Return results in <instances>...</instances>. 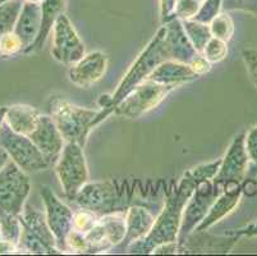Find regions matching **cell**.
<instances>
[{"instance_id":"obj_1","label":"cell","mask_w":257,"mask_h":256,"mask_svg":"<svg viewBox=\"0 0 257 256\" xmlns=\"http://www.w3.org/2000/svg\"><path fill=\"white\" fill-rule=\"evenodd\" d=\"M197 182L188 172L182 176L178 186L168 197L164 209L156 218L153 229L144 239L133 242L125 248L128 253H153L158 246L178 241L182 217L187 203L192 196Z\"/></svg>"},{"instance_id":"obj_2","label":"cell","mask_w":257,"mask_h":256,"mask_svg":"<svg viewBox=\"0 0 257 256\" xmlns=\"http://www.w3.org/2000/svg\"><path fill=\"white\" fill-rule=\"evenodd\" d=\"M31 192L29 173L13 161L0 170V232L11 242L18 243L21 234L20 215Z\"/></svg>"},{"instance_id":"obj_3","label":"cell","mask_w":257,"mask_h":256,"mask_svg":"<svg viewBox=\"0 0 257 256\" xmlns=\"http://www.w3.org/2000/svg\"><path fill=\"white\" fill-rule=\"evenodd\" d=\"M164 34L165 27L163 26V27L156 32L155 36L151 39V41L147 44L146 48L141 51V54H140L139 58L135 60V63L131 65V68L128 69L127 73H125V76L123 77L120 83L118 84L116 90L110 95L109 107H107L106 109L100 110L97 117L95 118V121L92 122V128L99 126L104 119H106L110 114H113L119 103H120L133 89L137 88L140 83L146 81V79L149 78V76L153 73V70L155 69L159 64H161V63L165 62V60H169V56H168L167 50H165L164 48Z\"/></svg>"},{"instance_id":"obj_4","label":"cell","mask_w":257,"mask_h":256,"mask_svg":"<svg viewBox=\"0 0 257 256\" xmlns=\"http://www.w3.org/2000/svg\"><path fill=\"white\" fill-rule=\"evenodd\" d=\"M99 112L78 107L60 98H51L49 102V116L55 122L65 142H76L83 147Z\"/></svg>"},{"instance_id":"obj_5","label":"cell","mask_w":257,"mask_h":256,"mask_svg":"<svg viewBox=\"0 0 257 256\" xmlns=\"http://www.w3.org/2000/svg\"><path fill=\"white\" fill-rule=\"evenodd\" d=\"M21 234L17 252L25 253H62L46 222L45 214L26 204L20 215Z\"/></svg>"},{"instance_id":"obj_6","label":"cell","mask_w":257,"mask_h":256,"mask_svg":"<svg viewBox=\"0 0 257 256\" xmlns=\"http://www.w3.org/2000/svg\"><path fill=\"white\" fill-rule=\"evenodd\" d=\"M55 173L64 195L71 200L90 180L83 146L76 142H65L55 163Z\"/></svg>"},{"instance_id":"obj_7","label":"cell","mask_w":257,"mask_h":256,"mask_svg":"<svg viewBox=\"0 0 257 256\" xmlns=\"http://www.w3.org/2000/svg\"><path fill=\"white\" fill-rule=\"evenodd\" d=\"M0 146L6 149L13 163L29 175L44 170L51 164L29 136L15 132L6 122L0 128Z\"/></svg>"},{"instance_id":"obj_8","label":"cell","mask_w":257,"mask_h":256,"mask_svg":"<svg viewBox=\"0 0 257 256\" xmlns=\"http://www.w3.org/2000/svg\"><path fill=\"white\" fill-rule=\"evenodd\" d=\"M177 86L161 84L158 82L146 79L133 89L118 104L114 114L121 118L136 119L155 109Z\"/></svg>"},{"instance_id":"obj_9","label":"cell","mask_w":257,"mask_h":256,"mask_svg":"<svg viewBox=\"0 0 257 256\" xmlns=\"http://www.w3.org/2000/svg\"><path fill=\"white\" fill-rule=\"evenodd\" d=\"M74 203L99 217L115 211H127L118 189L111 181H88L74 197Z\"/></svg>"},{"instance_id":"obj_10","label":"cell","mask_w":257,"mask_h":256,"mask_svg":"<svg viewBox=\"0 0 257 256\" xmlns=\"http://www.w3.org/2000/svg\"><path fill=\"white\" fill-rule=\"evenodd\" d=\"M221 186L214 183L212 180L198 182L193 191L192 196L187 203L182 217L181 229H179L178 242L179 246L193 233L201 220L204 219L210 206L215 201V199L220 195Z\"/></svg>"},{"instance_id":"obj_11","label":"cell","mask_w":257,"mask_h":256,"mask_svg":"<svg viewBox=\"0 0 257 256\" xmlns=\"http://www.w3.org/2000/svg\"><path fill=\"white\" fill-rule=\"evenodd\" d=\"M41 197L45 205V217L51 232H53L57 246L60 252H67V238L73 229L74 213L67 204L63 203L53 190L48 186L41 187Z\"/></svg>"},{"instance_id":"obj_12","label":"cell","mask_w":257,"mask_h":256,"mask_svg":"<svg viewBox=\"0 0 257 256\" xmlns=\"http://www.w3.org/2000/svg\"><path fill=\"white\" fill-rule=\"evenodd\" d=\"M85 45L67 14H60L53 27L51 55L65 65H72L85 55Z\"/></svg>"},{"instance_id":"obj_13","label":"cell","mask_w":257,"mask_h":256,"mask_svg":"<svg viewBox=\"0 0 257 256\" xmlns=\"http://www.w3.org/2000/svg\"><path fill=\"white\" fill-rule=\"evenodd\" d=\"M249 158L246 150V133H239L233 138L229 145L224 158H221V165L218 175L214 178V183L221 186L229 181L243 182L248 172Z\"/></svg>"},{"instance_id":"obj_14","label":"cell","mask_w":257,"mask_h":256,"mask_svg":"<svg viewBox=\"0 0 257 256\" xmlns=\"http://www.w3.org/2000/svg\"><path fill=\"white\" fill-rule=\"evenodd\" d=\"M242 194V182L229 181V182L223 183L220 195L215 199L204 219L201 220L200 224L196 227L195 232L207 231L209 228H211L212 225H215L226 215L230 214L239 203Z\"/></svg>"},{"instance_id":"obj_15","label":"cell","mask_w":257,"mask_h":256,"mask_svg":"<svg viewBox=\"0 0 257 256\" xmlns=\"http://www.w3.org/2000/svg\"><path fill=\"white\" fill-rule=\"evenodd\" d=\"M107 68V56L101 51H92L71 65L68 72L69 81L82 89L99 82L104 77Z\"/></svg>"},{"instance_id":"obj_16","label":"cell","mask_w":257,"mask_h":256,"mask_svg":"<svg viewBox=\"0 0 257 256\" xmlns=\"http://www.w3.org/2000/svg\"><path fill=\"white\" fill-rule=\"evenodd\" d=\"M163 26L165 27L164 48L169 59L189 64L198 53L193 48L192 42L189 41L182 21L173 17Z\"/></svg>"},{"instance_id":"obj_17","label":"cell","mask_w":257,"mask_h":256,"mask_svg":"<svg viewBox=\"0 0 257 256\" xmlns=\"http://www.w3.org/2000/svg\"><path fill=\"white\" fill-rule=\"evenodd\" d=\"M29 137L50 161L59 158L65 145L64 137L50 116H40L37 127Z\"/></svg>"},{"instance_id":"obj_18","label":"cell","mask_w":257,"mask_h":256,"mask_svg":"<svg viewBox=\"0 0 257 256\" xmlns=\"http://www.w3.org/2000/svg\"><path fill=\"white\" fill-rule=\"evenodd\" d=\"M156 218L151 214L144 206H131L125 211V232L124 239L121 241L120 245L114 248H121L125 250L133 242L141 241L147 234L150 233L155 224Z\"/></svg>"},{"instance_id":"obj_19","label":"cell","mask_w":257,"mask_h":256,"mask_svg":"<svg viewBox=\"0 0 257 256\" xmlns=\"http://www.w3.org/2000/svg\"><path fill=\"white\" fill-rule=\"evenodd\" d=\"M40 27H41V4L25 2L13 30V32L22 42L25 50H27L37 39Z\"/></svg>"},{"instance_id":"obj_20","label":"cell","mask_w":257,"mask_h":256,"mask_svg":"<svg viewBox=\"0 0 257 256\" xmlns=\"http://www.w3.org/2000/svg\"><path fill=\"white\" fill-rule=\"evenodd\" d=\"M197 78L198 76L193 72L191 65L169 59L159 64L147 79L161 84H172V86L178 88L181 84L195 81Z\"/></svg>"},{"instance_id":"obj_21","label":"cell","mask_w":257,"mask_h":256,"mask_svg":"<svg viewBox=\"0 0 257 256\" xmlns=\"http://www.w3.org/2000/svg\"><path fill=\"white\" fill-rule=\"evenodd\" d=\"M65 4H67V0H43L41 2V27H40L39 36L35 40L34 44L27 50H25L26 54L43 50L49 35L53 31L54 25L60 14L64 12Z\"/></svg>"},{"instance_id":"obj_22","label":"cell","mask_w":257,"mask_h":256,"mask_svg":"<svg viewBox=\"0 0 257 256\" xmlns=\"http://www.w3.org/2000/svg\"><path fill=\"white\" fill-rule=\"evenodd\" d=\"M40 116L41 114L34 107L25 104H16L12 105V107H7L4 122L15 132L30 136L37 127Z\"/></svg>"},{"instance_id":"obj_23","label":"cell","mask_w":257,"mask_h":256,"mask_svg":"<svg viewBox=\"0 0 257 256\" xmlns=\"http://www.w3.org/2000/svg\"><path fill=\"white\" fill-rule=\"evenodd\" d=\"M104 231L105 238L111 246V248L120 245L124 239L127 225H125V211H115L110 214L102 215L99 219Z\"/></svg>"},{"instance_id":"obj_24","label":"cell","mask_w":257,"mask_h":256,"mask_svg":"<svg viewBox=\"0 0 257 256\" xmlns=\"http://www.w3.org/2000/svg\"><path fill=\"white\" fill-rule=\"evenodd\" d=\"M182 23H183L184 31H186L189 41L192 42L193 48L196 49L197 53L202 54L206 44L212 37L211 31H210V26L195 20L182 21Z\"/></svg>"},{"instance_id":"obj_25","label":"cell","mask_w":257,"mask_h":256,"mask_svg":"<svg viewBox=\"0 0 257 256\" xmlns=\"http://www.w3.org/2000/svg\"><path fill=\"white\" fill-rule=\"evenodd\" d=\"M23 3V0H12L0 7V39L4 35L13 32Z\"/></svg>"},{"instance_id":"obj_26","label":"cell","mask_w":257,"mask_h":256,"mask_svg":"<svg viewBox=\"0 0 257 256\" xmlns=\"http://www.w3.org/2000/svg\"><path fill=\"white\" fill-rule=\"evenodd\" d=\"M209 26L212 36L218 37L225 42L230 41L233 35H234V22L226 12H220L209 23Z\"/></svg>"},{"instance_id":"obj_27","label":"cell","mask_w":257,"mask_h":256,"mask_svg":"<svg viewBox=\"0 0 257 256\" xmlns=\"http://www.w3.org/2000/svg\"><path fill=\"white\" fill-rule=\"evenodd\" d=\"M202 55L209 60L211 64L214 63H219L224 60L228 55V42L223 41V40L218 39V37L212 36L209 40V42L205 46Z\"/></svg>"},{"instance_id":"obj_28","label":"cell","mask_w":257,"mask_h":256,"mask_svg":"<svg viewBox=\"0 0 257 256\" xmlns=\"http://www.w3.org/2000/svg\"><path fill=\"white\" fill-rule=\"evenodd\" d=\"M100 217L87 209L81 208L77 213H74L73 217V229L81 232V233H87L90 229H92L99 222Z\"/></svg>"},{"instance_id":"obj_29","label":"cell","mask_w":257,"mask_h":256,"mask_svg":"<svg viewBox=\"0 0 257 256\" xmlns=\"http://www.w3.org/2000/svg\"><path fill=\"white\" fill-rule=\"evenodd\" d=\"M221 165V159H218V160L210 161V163H204L200 164L197 166H193L187 172L195 178L196 182H202V181L207 180H214L218 175L219 169H220Z\"/></svg>"},{"instance_id":"obj_30","label":"cell","mask_w":257,"mask_h":256,"mask_svg":"<svg viewBox=\"0 0 257 256\" xmlns=\"http://www.w3.org/2000/svg\"><path fill=\"white\" fill-rule=\"evenodd\" d=\"M221 3L223 0H204L201 4L200 11L193 20L209 25L221 12Z\"/></svg>"},{"instance_id":"obj_31","label":"cell","mask_w":257,"mask_h":256,"mask_svg":"<svg viewBox=\"0 0 257 256\" xmlns=\"http://www.w3.org/2000/svg\"><path fill=\"white\" fill-rule=\"evenodd\" d=\"M201 4V0H178L174 9V17L181 21L193 20L200 11Z\"/></svg>"},{"instance_id":"obj_32","label":"cell","mask_w":257,"mask_h":256,"mask_svg":"<svg viewBox=\"0 0 257 256\" xmlns=\"http://www.w3.org/2000/svg\"><path fill=\"white\" fill-rule=\"evenodd\" d=\"M22 42L15 32H9L0 39V55L12 56L23 51Z\"/></svg>"},{"instance_id":"obj_33","label":"cell","mask_w":257,"mask_h":256,"mask_svg":"<svg viewBox=\"0 0 257 256\" xmlns=\"http://www.w3.org/2000/svg\"><path fill=\"white\" fill-rule=\"evenodd\" d=\"M243 11L257 17V0H223L221 12Z\"/></svg>"},{"instance_id":"obj_34","label":"cell","mask_w":257,"mask_h":256,"mask_svg":"<svg viewBox=\"0 0 257 256\" xmlns=\"http://www.w3.org/2000/svg\"><path fill=\"white\" fill-rule=\"evenodd\" d=\"M67 247H68V251H72V252L88 253V245L85 234L76 229H72L69 233L67 238Z\"/></svg>"},{"instance_id":"obj_35","label":"cell","mask_w":257,"mask_h":256,"mask_svg":"<svg viewBox=\"0 0 257 256\" xmlns=\"http://www.w3.org/2000/svg\"><path fill=\"white\" fill-rule=\"evenodd\" d=\"M242 58L244 60L248 74L257 89V50L256 49H246L242 51Z\"/></svg>"},{"instance_id":"obj_36","label":"cell","mask_w":257,"mask_h":256,"mask_svg":"<svg viewBox=\"0 0 257 256\" xmlns=\"http://www.w3.org/2000/svg\"><path fill=\"white\" fill-rule=\"evenodd\" d=\"M246 150L252 163H257V126L252 127L246 135Z\"/></svg>"},{"instance_id":"obj_37","label":"cell","mask_w":257,"mask_h":256,"mask_svg":"<svg viewBox=\"0 0 257 256\" xmlns=\"http://www.w3.org/2000/svg\"><path fill=\"white\" fill-rule=\"evenodd\" d=\"M189 65H191L193 72H195L198 77L204 76V74L209 73L210 70H211V63H210L209 60H207L206 58L200 53H198L197 55L191 60Z\"/></svg>"},{"instance_id":"obj_38","label":"cell","mask_w":257,"mask_h":256,"mask_svg":"<svg viewBox=\"0 0 257 256\" xmlns=\"http://www.w3.org/2000/svg\"><path fill=\"white\" fill-rule=\"evenodd\" d=\"M177 3H178V0H160L161 25H164L167 21L174 17V9Z\"/></svg>"},{"instance_id":"obj_39","label":"cell","mask_w":257,"mask_h":256,"mask_svg":"<svg viewBox=\"0 0 257 256\" xmlns=\"http://www.w3.org/2000/svg\"><path fill=\"white\" fill-rule=\"evenodd\" d=\"M229 236H233L235 238L240 236H247V237H256L257 236V220L256 222L251 223V224L246 225V227H242V228H238L235 231L229 232Z\"/></svg>"},{"instance_id":"obj_40","label":"cell","mask_w":257,"mask_h":256,"mask_svg":"<svg viewBox=\"0 0 257 256\" xmlns=\"http://www.w3.org/2000/svg\"><path fill=\"white\" fill-rule=\"evenodd\" d=\"M179 243L178 241L175 242H169V243H163V245L158 246L155 250L153 251V253H158V255H164V253H175L178 251Z\"/></svg>"},{"instance_id":"obj_41","label":"cell","mask_w":257,"mask_h":256,"mask_svg":"<svg viewBox=\"0 0 257 256\" xmlns=\"http://www.w3.org/2000/svg\"><path fill=\"white\" fill-rule=\"evenodd\" d=\"M11 161V158H9L8 152L6 151L3 146H0V170L7 165V164Z\"/></svg>"},{"instance_id":"obj_42","label":"cell","mask_w":257,"mask_h":256,"mask_svg":"<svg viewBox=\"0 0 257 256\" xmlns=\"http://www.w3.org/2000/svg\"><path fill=\"white\" fill-rule=\"evenodd\" d=\"M6 113H7V107L0 108V128H2V124H3L4 118H6Z\"/></svg>"},{"instance_id":"obj_43","label":"cell","mask_w":257,"mask_h":256,"mask_svg":"<svg viewBox=\"0 0 257 256\" xmlns=\"http://www.w3.org/2000/svg\"><path fill=\"white\" fill-rule=\"evenodd\" d=\"M249 176H257V163H253V166L251 169H248Z\"/></svg>"},{"instance_id":"obj_44","label":"cell","mask_w":257,"mask_h":256,"mask_svg":"<svg viewBox=\"0 0 257 256\" xmlns=\"http://www.w3.org/2000/svg\"><path fill=\"white\" fill-rule=\"evenodd\" d=\"M23 2H30V3H39V4H41V2H43V0H23Z\"/></svg>"},{"instance_id":"obj_45","label":"cell","mask_w":257,"mask_h":256,"mask_svg":"<svg viewBox=\"0 0 257 256\" xmlns=\"http://www.w3.org/2000/svg\"><path fill=\"white\" fill-rule=\"evenodd\" d=\"M8 2H12V0H0V7L4 6V4H7Z\"/></svg>"},{"instance_id":"obj_46","label":"cell","mask_w":257,"mask_h":256,"mask_svg":"<svg viewBox=\"0 0 257 256\" xmlns=\"http://www.w3.org/2000/svg\"><path fill=\"white\" fill-rule=\"evenodd\" d=\"M201 2H204V0H201Z\"/></svg>"}]
</instances>
